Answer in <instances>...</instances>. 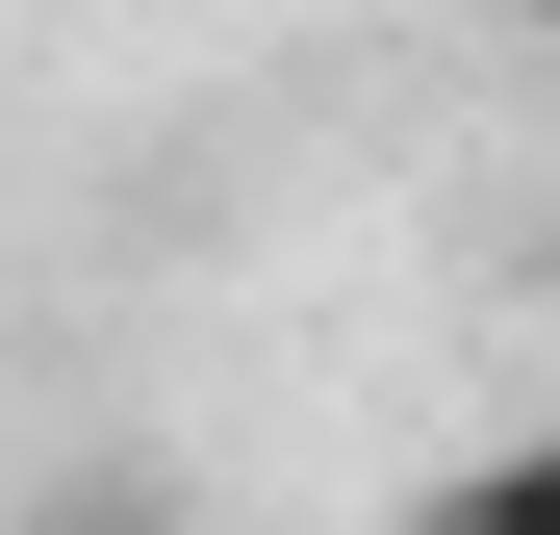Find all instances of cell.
Here are the masks:
<instances>
[{
  "instance_id": "cell-1",
  "label": "cell",
  "mask_w": 560,
  "mask_h": 535,
  "mask_svg": "<svg viewBox=\"0 0 560 535\" xmlns=\"http://www.w3.org/2000/svg\"><path fill=\"white\" fill-rule=\"evenodd\" d=\"M433 535H560V433H485V460L433 485Z\"/></svg>"
},
{
  "instance_id": "cell-2",
  "label": "cell",
  "mask_w": 560,
  "mask_h": 535,
  "mask_svg": "<svg viewBox=\"0 0 560 535\" xmlns=\"http://www.w3.org/2000/svg\"><path fill=\"white\" fill-rule=\"evenodd\" d=\"M51 535H178V510H153V485H77V510H51Z\"/></svg>"
},
{
  "instance_id": "cell-3",
  "label": "cell",
  "mask_w": 560,
  "mask_h": 535,
  "mask_svg": "<svg viewBox=\"0 0 560 535\" xmlns=\"http://www.w3.org/2000/svg\"><path fill=\"white\" fill-rule=\"evenodd\" d=\"M535 26H560V0H535Z\"/></svg>"
}]
</instances>
